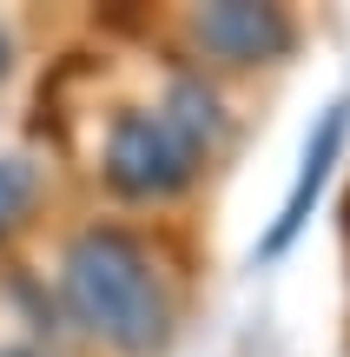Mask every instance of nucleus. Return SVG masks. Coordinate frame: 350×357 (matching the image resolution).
<instances>
[{
    "mask_svg": "<svg viewBox=\"0 0 350 357\" xmlns=\"http://www.w3.org/2000/svg\"><path fill=\"white\" fill-rule=\"evenodd\" d=\"M225 139V106L205 79H172L159 106H126L106 126V153L100 172L119 199H179L198 172H205L212 146Z\"/></svg>",
    "mask_w": 350,
    "mask_h": 357,
    "instance_id": "f03ea898",
    "label": "nucleus"
},
{
    "mask_svg": "<svg viewBox=\"0 0 350 357\" xmlns=\"http://www.w3.org/2000/svg\"><path fill=\"white\" fill-rule=\"evenodd\" d=\"M0 357H47L40 344H0Z\"/></svg>",
    "mask_w": 350,
    "mask_h": 357,
    "instance_id": "423d86ee",
    "label": "nucleus"
},
{
    "mask_svg": "<svg viewBox=\"0 0 350 357\" xmlns=\"http://www.w3.org/2000/svg\"><path fill=\"white\" fill-rule=\"evenodd\" d=\"M7 66H13V40L0 33V79H7Z\"/></svg>",
    "mask_w": 350,
    "mask_h": 357,
    "instance_id": "0eeeda50",
    "label": "nucleus"
},
{
    "mask_svg": "<svg viewBox=\"0 0 350 357\" xmlns=\"http://www.w3.org/2000/svg\"><path fill=\"white\" fill-rule=\"evenodd\" d=\"M192 47L212 66H271L298 47V26L271 0H212L192 13Z\"/></svg>",
    "mask_w": 350,
    "mask_h": 357,
    "instance_id": "7ed1b4c3",
    "label": "nucleus"
},
{
    "mask_svg": "<svg viewBox=\"0 0 350 357\" xmlns=\"http://www.w3.org/2000/svg\"><path fill=\"white\" fill-rule=\"evenodd\" d=\"M344 139H350V86H344L337 100H331L324 113L311 119V132H304V159H298V178H291L285 205H278V225L258 238V252H264V258H285L291 245H298V231L311 225L317 199H324V185H331V166L344 159Z\"/></svg>",
    "mask_w": 350,
    "mask_h": 357,
    "instance_id": "20e7f679",
    "label": "nucleus"
},
{
    "mask_svg": "<svg viewBox=\"0 0 350 357\" xmlns=\"http://www.w3.org/2000/svg\"><path fill=\"white\" fill-rule=\"evenodd\" d=\"M60 305L93 344L152 357L172 344V284L152 245L126 225H86L60 252Z\"/></svg>",
    "mask_w": 350,
    "mask_h": 357,
    "instance_id": "f257e3e1",
    "label": "nucleus"
},
{
    "mask_svg": "<svg viewBox=\"0 0 350 357\" xmlns=\"http://www.w3.org/2000/svg\"><path fill=\"white\" fill-rule=\"evenodd\" d=\"M40 192H47V178H40L33 159H26V153H0V245L33 218Z\"/></svg>",
    "mask_w": 350,
    "mask_h": 357,
    "instance_id": "39448f33",
    "label": "nucleus"
}]
</instances>
